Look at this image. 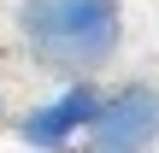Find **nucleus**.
<instances>
[{
  "mask_svg": "<svg viewBox=\"0 0 159 153\" xmlns=\"http://www.w3.org/2000/svg\"><path fill=\"white\" fill-rule=\"evenodd\" d=\"M18 41L47 77H94L124 47V0H18Z\"/></svg>",
  "mask_w": 159,
  "mask_h": 153,
  "instance_id": "f257e3e1",
  "label": "nucleus"
},
{
  "mask_svg": "<svg viewBox=\"0 0 159 153\" xmlns=\"http://www.w3.org/2000/svg\"><path fill=\"white\" fill-rule=\"evenodd\" d=\"M83 153H159V83H124L100 94Z\"/></svg>",
  "mask_w": 159,
  "mask_h": 153,
  "instance_id": "f03ea898",
  "label": "nucleus"
},
{
  "mask_svg": "<svg viewBox=\"0 0 159 153\" xmlns=\"http://www.w3.org/2000/svg\"><path fill=\"white\" fill-rule=\"evenodd\" d=\"M94 106H100L94 77H71L53 100L30 106V112L18 118V142H24V147H35V153H71L77 142H83V130H89Z\"/></svg>",
  "mask_w": 159,
  "mask_h": 153,
  "instance_id": "7ed1b4c3",
  "label": "nucleus"
},
{
  "mask_svg": "<svg viewBox=\"0 0 159 153\" xmlns=\"http://www.w3.org/2000/svg\"><path fill=\"white\" fill-rule=\"evenodd\" d=\"M0 112H6V94H0Z\"/></svg>",
  "mask_w": 159,
  "mask_h": 153,
  "instance_id": "20e7f679",
  "label": "nucleus"
}]
</instances>
